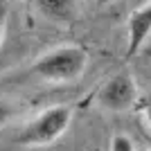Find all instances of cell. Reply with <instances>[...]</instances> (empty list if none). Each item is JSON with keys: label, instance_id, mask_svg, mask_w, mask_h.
<instances>
[{"label": "cell", "instance_id": "30bf717a", "mask_svg": "<svg viewBox=\"0 0 151 151\" xmlns=\"http://www.w3.org/2000/svg\"><path fill=\"white\" fill-rule=\"evenodd\" d=\"M151 0H129V12H135V9H142V7H149Z\"/></svg>", "mask_w": 151, "mask_h": 151}, {"label": "cell", "instance_id": "7a4b0ae2", "mask_svg": "<svg viewBox=\"0 0 151 151\" xmlns=\"http://www.w3.org/2000/svg\"><path fill=\"white\" fill-rule=\"evenodd\" d=\"M70 122H72V106H68V104L47 106L20 126V131L16 133V145L20 147L54 145L70 129Z\"/></svg>", "mask_w": 151, "mask_h": 151}, {"label": "cell", "instance_id": "ba28073f", "mask_svg": "<svg viewBox=\"0 0 151 151\" xmlns=\"http://www.w3.org/2000/svg\"><path fill=\"white\" fill-rule=\"evenodd\" d=\"M138 106H140V113H142V117H145L147 126L151 129V93H147V95H140Z\"/></svg>", "mask_w": 151, "mask_h": 151}, {"label": "cell", "instance_id": "6da1fadb", "mask_svg": "<svg viewBox=\"0 0 151 151\" xmlns=\"http://www.w3.org/2000/svg\"><path fill=\"white\" fill-rule=\"evenodd\" d=\"M88 50L77 43L57 45L32 63V75L45 83H72L88 68Z\"/></svg>", "mask_w": 151, "mask_h": 151}, {"label": "cell", "instance_id": "3957f363", "mask_svg": "<svg viewBox=\"0 0 151 151\" xmlns=\"http://www.w3.org/2000/svg\"><path fill=\"white\" fill-rule=\"evenodd\" d=\"M140 88L129 72H115L97 90V106L108 113H124L138 106Z\"/></svg>", "mask_w": 151, "mask_h": 151}, {"label": "cell", "instance_id": "277c9868", "mask_svg": "<svg viewBox=\"0 0 151 151\" xmlns=\"http://www.w3.org/2000/svg\"><path fill=\"white\" fill-rule=\"evenodd\" d=\"M36 12L45 20H50L54 25L68 27L81 16V5L79 0H32Z\"/></svg>", "mask_w": 151, "mask_h": 151}, {"label": "cell", "instance_id": "8992f818", "mask_svg": "<svg viewBox=\"0 0 151 151\" xmlns=\"http://www.w3.org/2000/svg\"><path fill=\"white\" fill-rule=\"evenodd\" d=\"M111 151H138V149H135V142L131 140V135L115 133L113 140H111Z\"/></svg>", "mask_w": 151, "mask_h": 151}, {"label": "cell", "instance_id": "5b68a950", "mask_svg": "<svg viewBox=\"0 0 151 151\" xmlns=\"http://www.w3.org/2000/svg\"><path fill=\"white\" fill-rule=\"evenodd\" d=\"M149 38H151V5L129 14V20H126V54L129 57L138 54Z\"/></svg>", "mask_w": 151, "mask_h": 151}, {"label": "cell", "instance_id": "8fae6325", "mask_svg": "<svg viewBox=\"0 0 151 151\" xmlns=\"http://www.w3.org/2000/svg\"><path fill=\"white\" fill-rule=\"evenodd\" d=\"M95 2H97V5H108L111 0H95Z\"/></svg>", "mask_w": 151, "mask_h": 151}, {"label": "cell", "instance_id": "52a82bcc", "mask_svg": "<svg viewBox=\"0 0 151 151\" xmlns=\"http://www.w3.org/2000/svg\"><path fill=\"white\" fill-rule=\"evenodd\" d=\"M18 115V108L14 106L12 101H5V99H0V129H5L9 122L14 120Z\"/></svg>", "mask_w": 151, "mask_h": 151}, {"label": "cell", "instance_id": "9c48e42d", "mask_svg": "<svg viewBox=\"0 0 151 151\" xmlns=\"http://www.w3.org/2000/svg\"><path fill=\"white\" fill-rule=\"evenodd\" d=\"M5 25H7V9H5V2L0 0V45L5 38Z\"/></svg>", "mask_w": 151, "mask_h": 151}, {"label": "cell", "instance_id": "7c38bea8", "mask_svg": "<svg viewBox=\"0 0 151 151\" xmlns=\"http://www.w3.org/2000/svg\"><path fill=\"white\" fill-rule=\"evenodd\" d=\"M145 151H151V149H145Z\"/></svg>", "mask_w": 151, "mask_h": 151}]
</instances>
